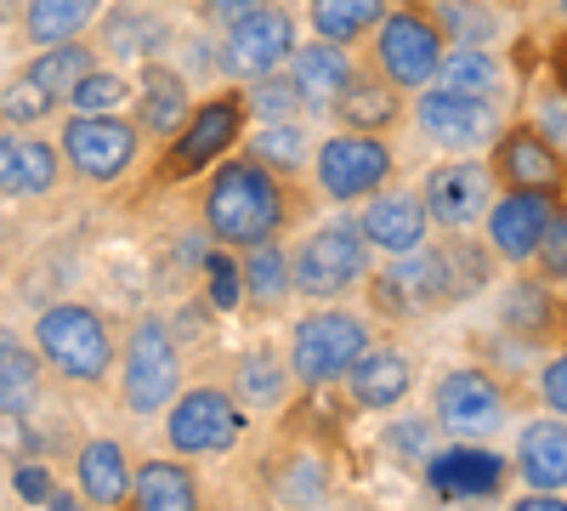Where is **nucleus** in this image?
<instances>
[{"label": "nucleus", "mask_w": 567, "mask_h": 511, "mask_svg": "<svg viewBox=\"0 0 567 511\" xmlns=\"http://www.w3.org/2000/svg\"><path fill=\"white\" fill-rule=\"evenodd\" d=\"M40 403V358L0 330V415H23Z\"/></svg>", "instance_id": "c9c22d12"}, {"label": "nucleus", "mask_w": 567, "mask_h": 511, "mask_svg": "<svg viewBox=\"0 0 567 511\" xmlns=\"http://www.w3.org/2000/svg\"><path fill=\"white\" fill-rule=\"evenodd\" d=\"M80 494L91 505H120L131 494V472H125V449L97 438L80 449Z\"/></svg>", "instance_id": "473e14b6"}, {"label": "nucleus", "mask_w": 567, "mask_h": 511, "mask_svg": "<svg viewBox=\"0 0 567 511\" xmlns=\"http://www.w3.org/2000/svg\"><path fill=\"white\" fill-rule=\"evenodd\" d=\"M432 18L449 45H488V52H499V40L511 34V18L494 0H437Z\"/></svg>", "instance_id": "cd10ccee"}, {"label": "nucleus", "mask_w": 567, "mask_h": 511, "mask_svg": "<svg viewBox=\"0 0 567 511\" xmlns=\"http://www.w3.org/2000/svg\"><path fill=\"white\" fill-rule=\"evenodd\" d=\"M136 103V85L114 69H91L74 91H69V109L74 114H103V120H120L125 109Z\"/></svg>", "instance_id": "4c0bfd02"}, {"label": "nucleus", "mask_w": 567, "mask_h": 511, "mask_svg": "<svg viewBox=\"0 0 567 511\" xmlns=\"http://www.w3.org/2000/svg\"><path fill=\"white\" fill-rule=\"evenodd\" d=\"M290 74H296V85H301L307 109L329 114V109L341 103V91L352 85L358 63H352V52H347V45H336V40H318V34H312L307 45H296Z\"/></svg>", "instance_id": "412c9836"}, {"label": "nucleus", "mask_w": 567, "mask_h": 511, "mask_svg": "<svg viewBox=\"0 0 567 511\" xmlns=\"http://www.w3.org/2000/svg\"><path fill=\"white\" fill-rule=\"evenodd\" d=\"M425 211H432L437 227H449V234H465V227L488 222L494 200H499V176L488 160H443L432 165V176H425Z\"/></svg>", "instance_id": "f8f14e48"}, {"label": "nucleus", "mask_w": 567, "mask_h": 511, "mask_svg": "<svg viewBox=\"0 0 567 511\" xmlns=\"http://www.w3.org/2000/svg\"><path fill=\"white\" fill-rule=\"evenodd\" d=\"M437 80L454 85V91H471V98H488V103L511 109V69H505L499 52H488V45H449Z\"/></svg>", "instance_id": "a878e982"}, {"label": "nucleus", "mask_w": 567, "mask_h": 511, "mask_svg": "<svg viewBox=\"0 0 567 511\" xmlns=\"http://www.w3.org/2000/svg\"><path fill=\"white\" fill-rule=\"evenodd\" d=\"M414 125L425 131V143H437L443 154H460V160H477L499 143L505 131V109L488 103V98H471V91H454L443 80H432L414 98Z\"/></svg>", "instance_id": "7ed1b4c3"}, {"label": "nucleus", "mask_w": 567, "mask_h": 511, "mask_svg": "<svg viewBox=\"0 0 567 511\" xmlns=\"http://www.w3.org/2000/svg\"><path fill=\"white\" fill-rule=\"evenodd\" d=\"M45 511H85L74 494H52V500H45Z\"/></svg>", "instance_id": "864d4df0"}, {"label": "nucleus", "mask_w": 567, "mask_h": 511, "mask_svg": "<svg viewBox=\"0 0 567 511\" xmlns=\"http://www.w3.org/2000/svg\"><path fill=\"white\" fill-rule=\"evenodd\" d=\"M250 109H245V91H216L210 103H199L187 114V125L171 136V149L159 160V182H182V176H199L216 171L227 160V149L239 143Z\"/></svg>", "instance_id": "39448f33"}, {"label": "nucleus", "mask_w": 567, "mask_h": 511, "mask_svg": "<svg viewBox=\"0 0 567 511\" xmlns=\"http://www.w3.org/2000/svg\"><path fill=\"white\" fill-rule=\"evenodd\" d=\"M381 302L392 313H432L449 307V273L437 245H420L409 256H392V267L381 273Z\"/></svg>", "instance_id": "a211bd4d"}, {"label": "nucleus", "mask_w": 567, "mask_h": 511, "mask_svg": "<svg viewBox=\"0 0 567 511\" xmlns=\"http://www.w3.org/2000/svg\"><path fill=\"white\" fill-rule=\"evenodd\" d=\"M103 0H23V34L40 45H63V40H80L91 23H97Z\"/></svg>", "instance_id": "c85d7f7f"}, {"label": "nucleus", "mask_w": 567, "mask_h": 511, "mask_svg": "<svg viewBox=\"0 0 567 511\" xmlns=\"http://www.w3.org/2000/svg\"><path fill=\"white\" fill-rule=\"evenodd\" d=\"M363 352H369V324L358 313H341V307H318L290 336V376L307 387H323V381L347 376Z\"/></svg>", "instance_id": "423d86ee"}, {"label": "nucleus", "mask_w": 567, "mask_h": 511, "mask_svg": "<svg viewBox=\"0 0 567 511\" xmlns=\"http://www.w3.org/2000/svg\"><path fill=\"white\" fill-rule=\"evenodd\" d=\"M34 438L23 432V421H18V415H0V449H12V454H23Z\"/></svg>", "instance_id": "8fccbe9b"}, {"label": "nucleus", "mask_w": 567, "mask_h": 511, "mask_svg": "<svg viewBox=\"0 0 567 511\" xmlns=\"http://www.w3.org/2000/svg\"><path fill=\"white\" fill-rule=\"evenodd\" d=\"M136 511H199L194 472L176 460H148L136 467Z\"/></svg>", "instance_id": "2f4dec72"}, {"label": "nucleus", "mask_w": 567, "mask_h": 511, "mask_svg": "<svg viewBox=\"0 0 567 511\" xmlns=\"http://www.w3.org/2000/svg\"><path fill=\"white\" fill-rule=\"evenodd\" d=\"M432 409H437V427L449 438H488L505 427L511 398L488 369H449L432 392Z\"/></svg>", "instance_id": "4468645a"}, {"label": "nucleus", "mask_w": 567, "mask_h": 511, "mask_svg": "<svg viewBox=\"0 0 567 511\" xmlns=\"http://www.w3.org/2000/svg\"><path fill=\"white\" fill-rule=\"evenodd\" d=\"M290 222V194L284 176L267 171L261 160H221L205 188V227L216 245H261L278 239Z\"/></svg>", "instance_id": "f257e3e1"}, {"label": "nucleus", "mask_w": 567, "mask_h": 511, "mask_svg": "<svg viewBox=\"0 0 567 511\" xmlns=\"http://www.w3.org/2000/svg\"><path fill=\"white\" fill-rule=\"evenodd\" d=\"M205 273H210V302H216V307L233 313V307L245 302V267H233L227 251H210V256H205Z\"/></svg>", "instance_id": "79ce46f5"}, {"label": "nucleus", "mask_w": 567, "mask_h": 511, "mask_svg": "<svg viewBox=\"0 0 567 511\" xmlns=\"http://www.w3.org/2000/svg\"><path fill=\"white\" fill-rule=\"evenodd\" d=\"M245 296L261 307H278L284 296H296V273H290V256H284L278 239L245 245Z\"/></svg>", "instance_id": "f704fd0d"}, {"label": "nucleus", "mask_w": 567, "mask_h": 511, "mask_svg": "<svg viewBox=\"0 0 567 511\" xmlns=\"http://www.w3.org/2000/svg\"><path fill=\"white\" fill-rule=\"evenodd\" d=\"M199 7H205L216 23H239V18H250V12L272 7V0H199Z\"/></svg>", "instance_id": "09e8293b"}, {"label": "nucleus", "mask_w": 567, "mask_h": 511, "mask_svg": "<svg viewBox=\"0 0 567 511\" xmlns=\"http://www.w3.org/2000/svg\"><path fill=\"white\" fill-rule=\"evenodd\" d=\"M550 278H516V285H505V302H499V324L511 336L523 341H545V330L556 324V296L545 290Z\"/></svg>", "instance_id": "7c9ffc66"}, {"label": "nucleus", "mask_w": 567, "mask_h": 511, "mask_svg": "<svg viewBox=\"0 0 567 511\" xmlns=\"http://www.w3.org/2000/svg\"><path fill=\"white\" fill-rule=\"evenodd\" d=\"M312 154H318V149H312V131H307L301 120H278V125H261V131L250 136V160H261V165L278 171V176L301 171Z\"/></svg>", "instance_id": "e433bc0d"}, {"label": "nucleus", "mask_w": 567, "mask_h": 511, "mask_svg": "<svg viewBox=\"0 0 567 511\" xmlns=\"http://www.w3.org/2000/svg\"><path fill=\"white\" fill-rule=\"evenodd\" d=\"M403 7H420V0H403Z\"/></svg>", "instance_id": "6e6d98bb"}, {"label": "nucleus", "mask_w": 567, "mask_h": 511, "mask_svg": "<svg viewBox=\"0 0 567 511\" xmlns=\"http://www.w3.org/2000/svg\"><path fill=\"white\" fill-rule=\"evenodd\" d=\"M550 80H556V91H567V34L550 45Z\"/></svg>", "instance_id": "603ef678"}, {"label": "nucleus", "mask_w": 567, "mask_h": 511, "mask_svg": "<svg viewBox=\"0 0 567 511\" xmlns=\"http://www.w3.org/2000/svg\"><path fill=\"white\" fill-rule=\"evenodd\" d=\"M534 387H539V398H545L556 415H567V347H561V352H550V358L539 364Z\"/></svg>", "instance_id": "a18cd8bd"}, {"label": "nucleus", "mask_w": 567, "mask_h": 511, "mask_svg": "<svg viewBox=\"0 0 567 511\" xmlns=\"http://www.w3.org/2000/svg\"><path fill=\"white\" fill-rule=\"evenodd\" d=\"M369 239L358 222H329V227H312V234L296 245L290 256V273H296V296L307 302H336L347 296L352 285L369 278Z\"/></svg>", "instance_id": "20e7f679"}, {"label": "nucleus", "mask_w": 567, "mask_h": 511, "mask_svg": "<svg viewBox=\"0 0 567 511\" xmlns=\"http://www.w3.org/2000/svg\"><path fill=\"white\" fill-rule=\"evenodd\" d=\"M534 267H539V278H567V205H561V216L550 222V234H545V245H539V256H534Z\"/></svg>", "instance_id": "37998d69"}, {"label": "nucleus", "mask_w": 567, "mask_h": 511, "mask_svg": "<svg viewBox=\"0 0 567 511\" xmlns=\"http://www.w3.org/2000/svg\"><path fill=\"white\" fill-rule=\"evenodd\" d=\"M347 131H369V136H381L386 125H398V114H403V91L381 74V69H358L352 74V85L341 91V103L329 109Z\"/></svg>", "instance_id": "5701e85b"}, {"label": "nucleus", "mask_w": 567, "mask_h": 511, "mask_svg": "<svg viewBox=\"0 0 567 511\" xmlns=\"http://www.w3.org/2000/svg\"><path fill=\"white\" fill-rule=\"evenodd\" d=\"M534 125L550 136V149L567 160V91H545V98H539V114H534Z\"/></svg>", "instance_id": "c03bdc74"}, {"label": "nucleus", "mask_w": 567, "mask_h": 511, "mask_svg": "<svg viewBox=\"0 0 567 511\" xmlns=\"http://www.w3.org/2000/svg\"><path fill=\"white\" fill-rule=\"evenodd\" d=\"M556 12H561V23H567V0H556Z\"/></svg>", "instance_id": "5fc2aeb1"}, {"label": "nucleus", "mask_w": 567, "mask_h": 511, "mask_svg": "<svg viewBox=\"0 0 567 511\" xmlns=\"http://www.w3.org/2000/svg\"><path fill=\"white\" fill-rule=\"evenodd\" d=\"M125 403L136 415H154L176 403L182 387V358H176V336L159 313H142L125 336Z\"/></svg>", "instance_id": "6e6552de"}, {"label": "nucleus", "mask_w": 567, "mask_h": 511, "mask_svg": "<svg viewBox=\"0 0 567 511\" xmlns=\"http://www.w3.org/2000/svg\"><path fill=\"white\" fill-rule=\"evenodd\" d=\"M194 114V91H187V74L171 63H142L136 69V125L142 136H176Z\"/></svg>", "instance_id": "aec40b11"}, {"label": "nucleus", "mask_w": 567, "mask_h": 511, "mask_svg": "<svg viewBox=\"0 0 567 511\" xmlns=\"http://www.w3.org/2000/svg\"><path fill=\"white\" fill-rule=\"evenodd\" d=\"M216 52H221L227 80H245V85L267 80L278 69H290V58H296V18L284 7H261V12H250L239 23H227Z\"/></svg>", "instance_id": "9b49d317"}, {"label": "nucleus", "mask_w": 567, "mask_h": 511, "mask_svg": "<svg viewBox=\"0 0 567 511\" xmlns=\"http://www.w3.org/2000/svg\"><path fill=\"white\" fill-rule=\"evenodd\" d=\"M34 347H40V358L52 364L58 376H69V381H103L114 369V324L97 307L63 302V307H45L34 318Z\"/></svg>", "instance_id": "f03ea898"}, {"label": "nucleus", "mask_w": 567, "mask_h": 511, "mask_svg": "<svg viewBox=\"0 0 567 511\" xmlns=\"http://www.w3.org/2000/svg\"><path fill=\"white\" fill-rule=\"evenodd\" d=\"M358 227H363V239L374 251L409 256V251L425 245V234H432V211H425V194L420 188H381V194L363 205Z\"/></svg>", "instance_id": "f3484780"}, {"label": "nucleus", "mask_w": 567, "mask_h": 511, "mask_svg": "<svg viewBox=\"0 0 567 511\" xmlns=\"http://www.w3.org/2000/svg\"><path fill=\"white\" fill-rule=\"evenodd\" d=\"M97 34H103V52L120 58V63H154L165 45L176 40L171 23H165L159 12H148V7H120V12H109V18L97 23Z\"/></svg>", "instance_id": "393cba45"}, {"label": "nucleus", "mask_w": 567, "mask_h": 511, "mask_svg": "<svg viewBox=\"0 0 567 511\" xmlns=\"http://www.w3.org/2000/svg\"><path fill=\"white\" fill-rule=\"evenodd\" d=\"M245 109H250L261 125H278V120H301V114H307V98H301L296 74H290V69H278V74L245 85Z\"/></svg>", "instance_id": "58836bf2"}, {"label": "nucleus", "mask_w": 567, "mask_h": 511, "mask_svg": "<svg viewBox=\"0 0 567 511\" xmlns=\"http://www.w3.org/2000/svg\"><path fill=\"white\" fill-rule=\"evenodd\" d=\"M561 290H567V278H561Z\"/></svg>", "instance_id": "4d7b16f0"}, {"label": "nucleus", "mask_w": 567, "mask_h": 511, "mask_svg": "<svg viewBox=\"0 0 567 511\" xmlns=\"http://www.w3.org/2000/svg\"><path fill=\"white\" fill-rule=\"evenodd\" d=\"M58 149H63V165H69L80 182H120V176L136 165L142 125H131V120H103V114H69Z\"/></svg>", "instance_id": "9d476101"}, {"label": "nucleus", "mask_w": 567, "mask_h": 511, "mask_svg": "<svg viewBox=\"0 0 567 511\" xmlns=\"http://www.w3.org/2000/svg\"><path fill=\"white\" fill-rule=\"evenodd\" d=\"M52 114H58V98L40 80L18 74V80L0 85V125H7V131H34V125H45Z\"/></svg>", "instance_id": "ea45409f"}, {"label": "nucleus", "mask_w": 567, "mask_h": 511, "mask_svg": "<svg viewBox=\"0 0 567 511\" xmlns=\"http://www.w3.org/2000/svg\"><path fill=\"white\" fill-rule=\"evenodd\" d=\"M488 165L499 188H539V194H567V160L550 149V136L528 125H505L499 143L488 149Z\"/></svg>", "instance_id": "dca6fc26"}, {"label": "nucleus", "mask_w": 567, "mask_h": 511, "mask_svg": "<svg viewBox=\"0 0 567 511\" xmlns=\"http://www.w3.org/2000/svg\"><path fill=\"white\" fill-rule=\"evenodd\" d=\"M239 432H245L239 403H233L227 392H216V387L182 392L165 415V438H171L176 454H221V449L239 443Z\"/></svg>", "instance_id": "2eb2a0df"}, {"label": "nucleus", "mask_w": 567, "mask_h": 511, "mask_svg": "<svg viewBox=\"0 0 567 511\" xmlns=\"http://www.w3.org/2000/svg\"><path fill=\"white\" fill-rule=\"evenodd\" d=\"M312 171H318V194L336 200V205H352V200H374L392 182V149L369 131H336L323 136L318 154H312Z\"/></svg>", "instance_id": "1a4fd4ad"}, {"label": "nucleus", "mask_w": 567, "mask_h": 511, "mask_svg": "<svg viewBox=\"0 0 567 511\" xmlns=\"http://www.w3.org/2000/svg\"><path fill=\"white\" fill-rule=\"evenodd\" d=\"M307 18H312L318 40L358 45L386 23V0H307Z\"/></svg>", "instance_id": "c756f323"}, {"label": "nucleus", "mask_w": 567, "mask_h": 511, "mask_svg": "<svg viewBox=\"0 0 567 511\" xmlns=\"http://www.w3.org/2000/svg\"><path fill=\"white\" fill-rule=\"evenodd\" d=\"M425 478H432L437 494H454V500H477V494H494L505 483V460L499 454H483V449H443L425 460Z\"/></svg>", "instance_id": "b1692460"}, {"label": "nucleus", "mask_w": 567, "mask_h": 511, "mask_svg": "<svg viewBox=\"0 0 567 511\" xmlns=\"http://www.w3.org/2000/svg\"><path fill=\"white\" fill-rule=\"evenodd\" d=\"M516 472L545 494L567 489V415H539L516 432Z\"/></svg>", "instance_id": "4be33fe9"}, {"label": "nucleus", "mask_w": 567, "mask_h": 511, "mask_svg": "<svg viewBox=\"0 0 567 511\" xmlns=\"http://www.w3.org/2000/svg\"><path fill=\"white\" fill-rule=\"evenodd\" d=\"M97 69V58H91V45H80V40H63V45H40V52L29 58V80H40L45 91H52L58 103H69V91Z\"/></svg>", "instance_id": "72a5a7b5"}, {"label": "nucleus", "mask_w": 567, "mask_h": 511, "mask_svg": "<svg viewBox=\"0 0 567 511\" xmlns=\"http://www.w3.org/2000/svg\"><path fill=\"white\" fill-rule=\"evenodd\" d=\"M409 381H414V369L403 352L392 347H369L352 369H347V387H352V403L358 409H392L398 398H409Z\"/></svg>", "instance_id": "bb28decb"}, {"label": "nucleus", "mask_w": 567, "mask_h": 511, "mask_svg": "<svg viewBox=\"0 0 567 511\" xmlns=\"http://www.w3.org/2000/svg\"><path fill=\"white\" fill-rule=\"evenodd\" d=\"M290 398V376L272 352H250L239 358V403H256V409H278Z\"/></svg>", "instance_id": "a19ab883"}, {"label": "nucleus", "mask_w": 567, "mask_h": 511, "mask_svg": "<svg viewBox=\"0 0 567 511\" xmlns=\"http://www.w3.org/2000/svg\"><path fill=\"white\" fill-rule=\"evenodd\" d=\"M561 194H539V188H499V200H494V211H488V245H494V256L499 262H511V267H528L534 256H539V245H545V234H550V222L561 216Z\"/></svg>", "instance_id": "ddd939ff"}, {"label": "nucleus", "mask_w": 567, "mask_h": 511, "mask_svg": "<svg viewBox=\"0 0 567 511\" xmlns=\"http://www.w3.org/2000/svg\"><path fill=\"white\" fill-rule=\"evenodd\" d=\"M443 58H449V40H443L432 12L398 7V12H386L381 29H374V69H381L398 91H425L437 80Z\"/></svg>", "instance_id": "0eeeda50"}, {"label": "nucleus", "mask_w": 567, "mask_h": 511, "mask_svg": "<svg viewBox=\"0 0 567 511\" xmlns=\"http://www.w3.org/2000/svg\"><path fill=\"white\" fill-rule=\"evenodd\" d=\"M511 511H567V500L561 494H545V489H534V494H523Z\"/></svg>", "instance_id": "3c124183"}, {"label": "nucleus", "mask_w": 567, "mask_h": 511, "mask_svg": "<svg viewBox=\"0 0 567 511\" xmlns=\"http://www.w3.org/2000/svg\"><path fill=\"white\" fill-rule=\"evenodd\" d=\"M18 494H23L29 505H45V500L58 494V489H52V472L34 467V460H23V467H18Z\"/></svg>", "instance_id": "de8ad7c7"}, {"label": "nucleus", "mask_w": 567, "mask_h": 511, "mask_svg": "<svg viewBox=\"0 0 567 511\" xmlns=\"http://www.w3.org/2000/svg\"><path fill=\"white\" fill-rule=\"evenodd\" d=\"M386 443L398 449V454H414V460H432L437 449H432V427L425 421H398L392 432H386Z\"/></svg>", "instance_id": "49530a36"}, {"label": "nucleus", "mask_w": 567, "mask_h": 511, "mask_svg": "<svg viewBox=\"0 0 567 511\" xmlns=\"http://www.w3.org/2000/svg\"><path fill=\"white\" fill-rule=\"evenodd\" d=\"M63 149H52L45 136L29 131H0V194L7 200H40L58 188Z\"/></svg>", "instance_id": "6ab92c4d"}]
</instances>
